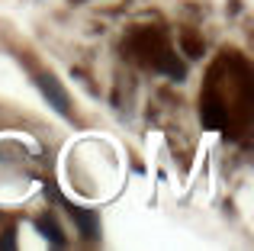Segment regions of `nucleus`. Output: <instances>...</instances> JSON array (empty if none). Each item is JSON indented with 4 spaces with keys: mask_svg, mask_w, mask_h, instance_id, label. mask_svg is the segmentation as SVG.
<instances>
[{
    "mask_svg": "<svg viewBox=\"0 0 254 251\" xmlns=\"http://www.w3.org/2000/svg\"><path fill=\"white\" fill-rule=\"evenodd\" d=\"M36 229L42 232V239H45V242H52L55 248H62V245H64V235H62V229H58V222L52 219V216H39V219H36Z\"/></svg>",
    "mask_w": 254,
    "mask_h": 251,
    "instance_id": "nucleus-2",
    "label": "nucleus"
},
{
    "mask_svg": "<svg viewBox=\"0 0 254 251\" xmlns=\"http://www.w3.org/2000/svg\"><path fill=\"white\" fill-rule=\"evenodd\" d=\"M36 87L42 90V97L49 100V107L55 110L58 116H64V120H71L74 116V110H71V100H68V94H64V87L55 81L52 74H36Z\"/></svg>",
    "mask_w": 254,
    "mask_h": 251,
    "instance_id": "nucleus-1",
    "label": "nucleus"
},
{
    "mask_svg": "<svg viewBox=\"0 0 254 251\" xmlns=\"http://www.w3.org/2000/svg\"><path fill=\"white\" fill-rule=\"evenodd\" d=\"M68 213H71V219L81 226V232L87 235V239H97V216H93L90 209H84V206H71Z\"/></svg>",
    "mask_w": 254,
    "mask_h": 251,
    "instance_id": "nucleus-3",
    "label": "nucleus"
},
{
    "mask_svg": "<svg viewBox=\"0 0 254 251\" xmlns=\"http://www.w3.org/2000/svg\"><path fill=\"white\" fill-rule=\"evenodd\" d=\"M0 248H13V232H6V239L0 242Z\"/></svg>",
    "mask_w": 254,
    "mask_h": 251,
    "instance_id": "nucleus-4",
    "label": "nucleus"
}]
</instances>
